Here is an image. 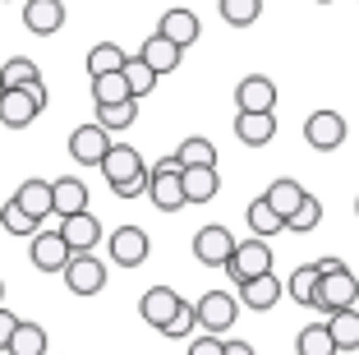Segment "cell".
Here are the masks:
<instances>
[{
	"mask_svg": "<svg viewBox=\"0 0 359 355\" xmlns=\"http://www.w3.org/2000/svg\"><path fill=\"white\" fill-rule=\"evenodd\" d=\"M102 176H106V185L116 189V199H138L152 185V167H143L138 148H129V143H111V153L102 162Z\"/></svg>",
	"mask_w": 359,
	"mask_h": 355,
	"instance_id": "obj_1",
	"label": "cell"
},
{
	"mask_svg": "<svg viewBox=\"0 0 359 355\" xmlns=\"http://www.w3.org/2000/svg\"><path fill=\"white\" fill-rule=\"evenodd\" d=\"M226 272H231L235 286L254 282V277H267V272H272V245H267L263 235L240 240V245H235V254H231V263H226Z\"/></svg>",
	"mask_w": 359,
	"mask_h": 355,
	"instance_id": "obj_2",
	"label": "cell"
},
{
	"mask_svg": "<svg viewBox=\"0 0 359 355\" xmlns=\"http://www.w3.org/2000/svg\"><path fill=\"white\" fill-rule=\"evenodd\" d=\"M194 314H198V333H231L235 318H240V295L231 291H208L194 300Z\"/></svg>",
	"mask_w": 359,
	"mask_h": 355,
	"instance_id": "obj_3",
	"label": "cell"
},
{
	"mask_svg": "<svg viewBox=\"0 0 359 355\" xmlns=\"http://www.w3.org/2000/svg\"><path fill=\"white\" fill-rule=\"evenodd\" d=\"M51 93H37V88H10L5 102H0V125L5 129H28L37 115L46 111Z\"/></svg>",
	"mask_w": 359,
	"mask_h": 355,
	"instance_id": "obj_4",
	"label": "cell"
},
{
	"mask_svg": "<svg viewBox=\"0 0 359 355\" xmlns=\"http://www.w3.org/2000/svg\"><path fill=\"white\" fill-rule=\"evenodd\" d=\"M355 300H359V277H355V272H350V268L323 272L313 309H323V314H337V309H355Z\"/></svg>",
	"mask_w": 359,
	"mask_h": 355,
	"instance_id": "obj_5",
	"label": "cell"
},
{
	"mask_svg": "<svg viewBox=\"0 0 359 355\" xmlns=\"http://www.w3.org/2000/svg\"><path fill=\"white\" fill-rule=\"evenodd\" d=\"M184 304H189V300H184V295H175L170 286H148V291H143V300H138V318H143L148 328H157V333H166V328L180 318V309H184Z\"/></svg>",
	"mask_w": 359,
	"mask_h": 355,
	"instance_id": "obj_6",
	"label": "cell"
},
{
	"mask_svg": "<svg viewBox=\"0 0 359 355\" xmlns=\"http://www.w3.org/2000/svg\"><path fill=\"white\" fill-rule=\"evenodd\" d=\"M28 259H32L37 272H65L69 259H74V250H69V240L60 235V226H51V231L42 226L37 235H32V245H28Z\"/></svg>",
	"mask_w": 359,
	"mask_h": 355,
	"instance_id": "obj_7",
	"label": "cell"
},
{
	"mask_svg": "<svg viewBox=\"0 0 359 355\" xmlns=\"http://www.w3.org/2000/svg\"><path fill=\"white\" fill-rule=\"evenodd\" d=\"M235 235L222 226V221H208V226L194 235V259L203 263V268H226L231 263V254H235Z\"/></svg>",
	"mask_w": 359,
	"mask_h": 355,
	"instance_id": "obj_8",
	"label": "cell"
},
{
	"mask_svg": "<svg viewBox=\"0 0 359 355\" xmlns=\"http://www.w3.org/2000/svg\"><path fill=\"white\" fill-rule=\"evenodd\" d=\"M346 134H350V125L341 111H313L304 120V143L318 148V153H337L346 143Z\"/></svg>",
	"mask_w": 359,
	"mask_h": 355,
	"instance_id": "obj_9",
	"label": "cell"
},
{
	"mask_svg": "<svg viewBox=\"0 0 359 355\" xmlns=\"http://www.w3.org/2000/svg\"><path fill=\"white\" fill-rule=\"evenodd\" d=\"M60 277H65V286H69V295H83L88 300V295H97L106 286V263L93 259V254H74Z\"/></svg>",
	"mask_w": 359,
	"mask_h": 355,
	"instance_id": "obj_10",
	"label": "cell"
},
{
	"mask_svg": "<svg viewBox=\"0 0 359 355\" xmlns=\"http://www.w3.org/2000/svg\"><path fill=\"white\" fill-rule=\"evenodd\" d=\"M106 250H111V259L120 263V268H138V263H148V231L143 226H116L111 231V240H106Z\"/></svg>",
	"mask_w": 359,
	"mask_h": 355,
	"instance_id": "obj_11",
	"label": "cell"
},
{
	"mask_svg": "<svg viewBox=\"0 0 359 355\" xmlns=\"http://www.w3.org/2000/svg\"><path fill=\"white\" fill-rule=\"evenodd\" d=\"M106 153H111V129L102 125H79L69 134V157H74L79 167H102Z\"/></svg>",
	"mask_w": 359,
	"mask_h": 355,
	"instance_id": "obj_12",
	"label": "cell"
},
{
	"mask_svg": "<svg viewBox=\"0 0 359 355\" xmlns=\"http://www.w3.org/2000/svg\"><path fill=\"white\" fill-rule=\"evenodd\" d=\"M148 199L157 203L161 212H180L184 203H189V194H184V171H161V167H152Z\"/></svg>",
	"mask_w": 359,
	"mask_h": 355,
	"instance_id": "obj_13",
	"label": "cell"
},
{
	"mask_svg": "<svg viewBox=\"0 0 359 355\" xmlns=\"http://www.w3.org/2000/svg\"><path fill=\"white\" fill-rule=\"evenodd\" d=\"M23 28L32 37H51L65 28V0H23Z\"/></svg>",
	"mask_w": 359,
	"mask_h": 355,
	"instance_id": "obj_14",
	"label": "cell"
},
{
	"mask_svg": "<svg viewBox=\"0 0 359 355\" xmlns=\"http://www.w3.org/2000/svg\"><path fill=\"white\" fill-rule=\"evenodd\" d=\"M235 106L240 111H276V84L267 74H244L235 84Z\"/></svg>",
	"mask_w": 359,
	"mask_h": 355,
	"instance_id": "obj_15",
	"label": "cell"
},
{
	"mask_svg": "<svg viewBox=\"0 0 359 355\" xmlns=\"http://www.w3.org/2000/svg\"><path fill=\"white\" fill-rule=\"evenodd\" d=\"M235 138L249 148H263L276 138V111H240L235 115Z\"/></svg>",
	"mask_w": 359,
	"mask_h": 355,
	"instance_id": "obj_16",
	"label": "cell"
},
{
	"mask_svg": "<svg viewBox=\"0 0 359 355\" xmlns=\"http://www.w3.org/2000/svg\"><path fill=\"white\" fill-rule=\"evenodd\" d=\"M51 194H55V221L88 212V185H83L79 176H60V180H51Z\"/></svg>",
	"mask_w": 359,
	"mask_h": 355,
	"instance_id": "obj_17",
	"label": "cell"
},
{
	"mask_svg": "<svg viewBox=\"0 0 359 355\" xmlns=\"http://www.w3.org/2000/svg\"><path fill=\"white\" fill-rule=\"evenodd\" d=\"M138 56H143V60H148L157 74H175V70H180V60H184V46L170 42V37H161V32H152V37H143Z\"/></svg>",
	"mask_w": 359,
	"mask_h": 355,
	"instance_id": "obj_18",
	"label": "cell"
},
{
	"mask_svg": "<svg viewBox=\"0 0 359 355\" xmlns=\"http://www.w3.org/2000/svg\"><path fill=\"white\" fill-rule=\"evenodd\" d=\"M281 295H285V286H281V277H276V272L254 277V282L240 286V304H244V309H254V314H267L276 300H281Z\"/></svg>",
	"mask_w": 359,
	"mask_h": 355,
	"instance_id": "obj_19",
	"label": "cell"
},
{
	"mask_svg": "<svg viewBox=\"0 0 359 355\" xmlns=\"http://www.w3.org/2000/svg\"><path fill=\"white\" fill-rule=\"evenodd\" d=\"M60 235L69 240V250H74V254H93L97 240H102V221H97L93 212H79V217H65L60 221Z\"/></svg>",
	"mask_w": 359,
	"mask_h": 355,
	"instance_id": "obj_20",
	"label": "cell"
},
{
	"mask_svg": "<svg viewBox=\"0 0 359 355\" xmlns=\"http://www.w3.org/2000/svg\"><path fill=\"white\" fill-rule=\"evenodd\" d=\"M157 32H161V37H170V42H180V46H194L203 37V23H198V14H194V10H180V5H175V10L161 14Z\"/></svg>",
	"mask_w": 359,
	"mask_h": 355,
	"instance_id": "obj_21",
	"label": "cell"
},
{
	"mask_svg": "<svg viewBox=\"0 0 359 355\" xmlns=\"http://www.w3.org/2000/svg\"><path fill=\"white\" fill-rule=\"evenodd\" d=\"M267 203H272L276 212H281L285 221L295 217L299 208H304V199H309V189L299 185V180H290V176H281V180H272V185H267V194H263Z\"/></svg>",
	"mask_w": 359,
	"mask_h": 355,
	"instance_id": "obj_22",
	"label": "cell"
},
{
	"mask_svg": "<svg viewBox=\"0 0 359 355\" xmlns=\"http://www.w3.org/2000/svg\"><path fill=\"white\" fill-rule=\"evenodd\" d=\"M14 199H19L37 221H42V226H46V217H55V194H51V185H46V180H37V176L23 180V185L14 189Z\"/></svg>",
	"mask_w": 359,
	"mask_h": 355,
	"instance_id": "obj_23",
	"label": "cell"
},
{
	"mask_svg": "<svg viewBox=\"0 0 359 355\" xmlns=\"http://www.w3.org/2000/svg\"><path fill=\"white\" fill-rule=\"evenodd\" d=\"M217 189H222L217 167H184V194H189V203H212Z\"/></svg>",
	"mask_w": 359,
	"mask_h": 355,
	"instance_id": "obj_24",
	"label": "cell"
},
{
	"mask_svg": "<svg viewBox=\"0 0 359 355\" xmlns=\"http://www.w3.org/2000/svg\"><path fill=\"white\" fill-rule=\"evenodd\" d=\"M0 74H5L10 88H37V93H46L42 70H37V60H28V56H10V60L0 65Z\"/></svg>",
	"mask_w": 359,
	"mask_h": 355,
	"instance_id": "obj_25",
	"label": "cell"
},
{
	"mask_svg": "<svg viewBox=\"0 0 359 355\" xmlns=\"http://www.w3.org/2000/svg\"><path fill=\"white\" fill-rule=\"evenodd\" d=\"M295 351H299V355H337L341 346H337V337H332L327 318H323V323H309V328H299V337H295Z\"/></svg>",
	"mask_w": 359,
	"mask_h": 355,
	"instance_id": "obj_26",
	"label": "cell"
},
{
	"mask_svg": "<svg viewBox=\"0 0 359 355\" xmlns=\"http://www.w3.org/2000/svg\"><path fill=\"white\" fill-rule=\"evenodd\" d=\"M125 65H129V51L120 42H97L93 51H88V74H93V79L97 74H120Z\"/></svg>",
	"mask_w": 359,
	"mask_h": 355,
	"instance_id": "obj_27",
	"label": "cell"
},
{
	"mask_svg": "<svg viewBox=\"0 0 359 355\" xmlns=\"http://www.w3.org/2000/svg\"><path fill=\"white\" fill-rule=\"evenodd\" d=\"M244 221H249V231H254V235H263V240H272L276 231H285V217H281V212H276L267 199H254V203H249Z\"/></svg>",
	"mask_w": 359,
	"mask_h": 355,
	"instance_id": "obj_28",
	"label": "cell"
},
{
	"mask_svg": "<svg viewBox=\"0 0 359 355\" xmlns=\"http://www.w3.org/2000/svg\"><path fill=\"white\" fill-rule=\"evenodd\" d=\"M93 102L97 106L134 102V93H129V84H125V70H120V74H97V79H93Z\"/></svg>",
	"mask_w": 359,
	"mask_h": 355,
	"instance_id": "obj_29",
	"label": "cell"
},
{
	"mask_svg": "<svg viewBox=\"0 0 359 355\" xmlns=\"http://www.w3.org/2000/svg\"><path fill=\"white\" fill-rule=\"evenodd\" d=\"M0 231H10V235H28V240H32V235L42 231V221L32 217L19 199H10V203H0Z\"/></svg>",
	"mask_w": 359,
	"mask_h": 355,
	"instance_id": "obj_30",
	"label": "cell"
},
{
	"mask_svg": "<svg viewBox=\"0 0 359 355\" xmlns=\"http://www.w3.org/2000/svg\"><path fill=\"white\" fill-rule=\"evenodd\" d=\"M318 282H323L318 263H304V268L290 272V282H285V295H290L295 304H313V300H318Z\"/></svg>",
	"mask_w": 359,
	"mask_h": 355,
	"instance_id": "obj_31",
	"label": "cell"
},
{
	"mask_svg": "<svg viewBox=\"0 0 359 355\" xmlns=\"http://www.w3.org/2000/svg\"><path fill=\"white\" fill-rule=\"evenodd\" d=\"M157 79H161V74L152 70L143 56H129V65H125V84H129V93H134V102H143V97L157 88Z\"/></svg>",
	"mask_w": 359,
	"mask_h": 355,
	"instance_id": "obj_32",
	"label": "cell"
},
{
	"mask_svg": "<svg viewBox=\"0 0 359 355\" xmlns=\"http://www.w3.org/2000/svg\"><path fill=\"white\" fill-rule=\"evenodd\" d=\"M327 328L337 337L341 351H359V309H337L327 314Z\"/></svg>",
	"mask_w": 359,
	"mask_h": 355,
	"instance_id": "obj_33",
	"label": "cell"
},
{
	"mask_svg": "<svg viewBox=\"0 0 359 355\" xmlns=\"http://www.w3.org/2000/svg\"><path fill=\"white\" fill-rule=\"evenodd\" d=\"M5 355H46V328H42V323H28V318H23Z\"/></svg>",
	"mask_w": 359,
	"mask_h": 355,
	"instance_id": "obj_34",
	"label": "cell"
},
{
	"mask_svg": "<svg viewBox=\"0 0 359 355\" xmlns=\"http://www.w3.org/2000/svg\"><path fill=\"white\" fill-rule=\"evenodd\" d=\"M217 10H222V19L231 23V28H249V23H258V14H263V0H217Z\"/></svg>",
	"mask_w": 359,
	"mask_h": 355,
	"instance_id": "obj_35",
	"label": "cell"
},
{
	"mask_svg": "<svg viewBox=\"0 0 359 355\" xmlns=\"http://www.w3.org/2000/svg\"><path fill=\"white\" fill-rule=\"evenodd\" d=\"M180 153V162H184V167H217V148H212V138H184V143L175 148Z\"/></svg>",
	"mask_w": 359,
	"mask_h": 355,
	"instance_id": "obj_36",
	"label": "cell"
},
{
	"mask_svg": "<svg viewBox=\"0 0 359 355\" xmlns=\"http://www.w3.org/2000/svg\"><path fill=\"white\" fill-rule=\"evenodd\" d=\"M138 120V102H120V106H97V125L102 129H129Z\"/></svg>",
	"mask_w": 359,
	"mask_h": 355,
	"instance_id": "obj_37",
	"label": "cell"
},
{
	"mask_svg": "<svg viewBox=\"0 0 359 355\" xmlns=\"http://www.w3.org/2000/svg\"><path fill=\"white\" fill-rule=\"evenodd\" d=\"M318 221H323V199H313V194H309V199H304V208H299L295 217L285 221V231H299V235H309V231H313Z\"/></svg>",
	"mask_w": 359,
	"mask_h": 355,
	"instance_id": "obj_38",
	"label": "cell"
},
{
	"mask_svg": "<svg viewBox=\"0 0 359 355\" xmlns=\"http://www.w3.org/2000/svg\"><path fill=\"white\" fill-rule=\"evenodd\" d=\"M189 355H226V337H217V333L194 337V342H189Z\"/></svg>",
	"mask_w": 359,
	"mask_h": 355,
	"instance_id": "obj_39",
	"label": "cell"
},
{
	"mask_svg": "<svg viewBox=\"0 0 359 355\" xmlns=\"http://www.w3.org/2000/svg\"><path fill=\"white\" fill-rule=\"evenodd\" d=\"M194 328H198V314H194V304H184V309H180V318H175V323H170L161 337H189Z\"/></svg>",
	"mask_w": 359,
	"mask_h": 355,
	"instance_id": "obj_40",
	"label": "cell"
},
{
	"mask_svg": "<svg viewBox=\"0 0 359 355\" xmlns=\"http://www.w3.org/2000/svg\"><path fill=\"white\" fill-rule=\"evenodd\" d=\"M19 314H10L5 304H0V351H10V342H14V333H19Z\"/></svg>",
	"mask_w": 359,
	"mask_h": 355,
	"instance_id": "obj_41",
	"label": "cell"
},
{
	"mask_svg": "<svg viewBox=\"0 0 359 355\" xmlns=\"http://www.w3.org/2000/svg\"><path fill=\"white\" fill-rule=\"evenodd\" d=\"M226 355H258L249 342H226Z\"/></svg>",
	"mask_w": 359,
	"mask_h": 355,
	"instance_id": "obj_42",
	"label": "cell"
},
{
	"mask_svg": "<svg viewBox=\"0 0 359 355\" xmlns=\"http://www.w3.org/2000/svg\"><path fill=\"white\" fill-rule=\"evenodd\" d=\"M337 268H346V263L332 259V254H327V259H318V272H337Z\"/></svg>",
	"mask_w": 359,
	"mask_h": 355,
	"instance_id": "obj_43",
	"label": "cell"
},
{
	"mask_svg": "<svg viewBox=\"0 0 359 355\" xmlns=\"http://www.w3.org/2000/svg\"><path fill=\"white\" fill-rule=\"evenodd\" d=\"M5 93H10V84H5V74H0V102H5Z\"/></svg>",
	"mask_w": 359,
	"mask_h": 355,
	"instance_id": "obj_44",
	"label": "cell"
},
{
	"mask_svg": "<svg viewBox=\"0 0 359 355\" xmlns=\"http://www.w3.org/2000/svg\"><path fill=\"white\" fill-rule=\"evenodd\" d=\"M0 304H5V282H0Z\"/></svg>",
	"mask_w": 359,
	"mask_h": 355,
	"instance_id": "obj_45",
	"label": "cell"
},
{
	"mask_svg": "<svg viewBox=\"0 0 359 355\" xmlns=\"http://www.w3.org/2000/svg\"><path fill=\"white\" fill-rule=\"evenodd\" d=\"M318 5H332V0H318Z\"/></svg>",
	"mask_w": 359,
	"mask_h": 355,
	"instance_id": "obj_46",
	"label": "cell"
},
{
	"mask_svg": "<svg viewBox=\"0 0 359 355\" xmlns=\"http://www.w3.org/2000/svg\"><path fill=\"white\" fill-rule=\"evenodd\" d=\"M355 212H359V199H355Z\"/></svg>",
	"mask_w": 359,
	"mask_h": 355,
	"instance_id": "obj_47",
	"label": "cell"
},
{
	"mask_svg": "<svg viewBox=\"0 0 359 355\" xmlns=\"http://www.w3.org/2000/svg\"><path fill=\"white\" fill-rule=\"evenodd\" d=\"M0 355H5V351H0Z\"/></svg>",
	"mask_w": 359,
	"mask_h": 355,
	"instance_id": "obj_48",
	"label": "cell"
}]
</instances>
